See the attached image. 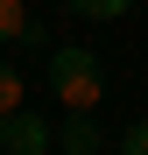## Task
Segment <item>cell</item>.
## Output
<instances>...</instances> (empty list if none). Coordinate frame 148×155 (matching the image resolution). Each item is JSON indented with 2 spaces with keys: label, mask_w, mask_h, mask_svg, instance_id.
I'll use <instances>...</instances> for the list:
<instances>
[{
  "label": "cell",
  "mask_w": 148,
  "mask_h": 155,
  "mask_svg": "<svg viewBox=\"0 0 148 155\" xmlns=\"http://www.w3.org/2000/svg\"><path fill=\"white\" fill-rule=\"evenodd\" d=\"M49 92L64 99V113H99V99H106V64L92 57V49L78 42H64V49H49Z\"/></svg>",
  "instance_id": "6da1fadb"
},
{
  "label": "cell",
  "mask_w": 148,
  "mask_h": 155,
  "mask_svg": "<svg viewBox=\"0 0 148 155\" xmlns=\"http://www.w3.org/2000/svg\"><path fill=\"white\" fill-rule=\"evenodd\" d=\"M49 148H57V127L42 113H28V106L0 113V155H49Z\"/></svg>",
  "instance_id": "7a4b0ae2"
},
{
  "label": "cell",
  "mask_w": 148,
  "mask_h": 155,
  "mask_svg": "<svg viewBox=\"0 0 148 155\" xmlns=\"http://www.w3.org/2000/svg\"><path fill=\"white\" fill-rule=\"evenodd\" d=\"M57 148H64V155H99V148H106L99 113H64V120H57Z\"/></svg>",
  "instance_id": "3957f363"
},
{
  "label": "cell",
  "mask_w": 148,
  "mask_h": 155,
  "mask_svg": "<svg viewBox=\"0 0 148 155\" xmlns=\"http://www.w3.org/2000/svg\"><path fill=\"white\" fill-rule=\"evenodd\" d=\"M0 42H21V49H42V21L21 7V0H0Z\"/></svg>",
  "instance_id": "277c9868"
},
{
  "label": "cell",
  "mask_w": 148,
  "mask_h": 155,
  "mask_svg": "<svg viewBox=\"0 0 148 155\" xmlns=\"http://www.w3.org/2000/svg\"><path fill=\"white\" fill-rule=\"evenodd\" d=\"M21 99H28V78H21V71L7 64V57H0V113H14Z\"/></svg>",
  "instance_id": "5b68a950"
},
{
  "label": "cell",
  "mask_w": 148,
  "mask_h": 155,
  "mask_svg": "<svg viewBox=\"0 0 148 155\" xmlns=\"http://www.w3.org/2000/svg\"><path fill=\"white\" fill-rule=\"evenodd\" d=\"M71 7H78V14H92V21H120L134 0H71Z\"/></svg>",
  "instance_id": "8992f818"
},
{
  "label": "cell",
  "mask_w": 148,
  "mask_h": 155,
  "mask_svg": "<svg viewBox=\"0 0 148 155\" xmlns=\"http://www.w3.org/2000/svg\"><path fill=\"white\" fill-rule=\"evenodd\" d=\"M120 155H148V120H134L127 134H120Z\"/></svg>",
  "instance_id": "52a82bcc"
}]
</instances>
